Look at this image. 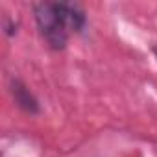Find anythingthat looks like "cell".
<instances>
[{"label":"cell","instance_id":"cell-3","mask_svg":"<svg viewBox=\"0 0 157 157\" xmlns=\"http://www.w3.org/2000/svg\"><path fill=\"white\" fill-rule=\"evenodd\" d=\"M17 28H19V22H17V21H13V19H6V22H4V33H6L8 37L15 35V33H17Z\"/></svg>","mask_w":157,"mask_h":157},{"label":"cell","instance_id":"cell-4","mask_svg":"<svg viewBox=\"0 0 157 157\" xmlns=\"http://www.w3.org/2000/svg\"><path fill=\"white\" fill-rule=\"evenodd\" d=\"M153 54H155V59H157V46L153 48Z\"/></svg>","mask_w":157,"mask_h":157},{"label":"cell","instance_id":"cell-1","mask_svg":"<svg viewBox=\"0 0 157 157\" xmlns=\"http://www.w3.org/2000/svg\"><path fill=\"white\" fill-rule=\"evenodd\" d=\"M32 8L37 30L52 50H65L70 32L83 33L87 28V15L80 4L35 2Z\"/></svg>","mask_w":157,"mask_h":157},{"label":"cell","instance_id":"cell-2","mask_svg":"<svg viewBox=\"0 0 157 157\" xmlns=\"http://www.w3.org/2000/svg\"><path fill=\"white\" fill-rule=\"evenodd\" d=\"M10 93L13 96V102L17 104V107L28 115H37L41 111L39 100L35 98V94L28 89V85L19 80V78H11L10 80Z\"/></svg>","mask_w":157,"mask_h":157}]
</instances>
